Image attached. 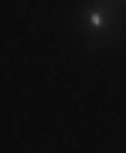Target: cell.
I'll use <instances>...</instances> for the list:
<instances>
[{
	"label": "cell",
	"instance_id": "cell-2",
	"mask_svg": "<svg viewBox=\"0 0 126 153\" xmlns=\"http://www.w3.org/2000/svg\"><path fill=\"white\" fill-rule=\"evenodd\" d=\"M116 4H119V7H123V10H126V0H116Z\"/></svg>",
	"mask_w": 126,
	"mask_h": 153
},
{
	"label": "cell",
	"instance_id": "cell-1",
	"mask_svg": "<svg viewBox=\"0 0 126 153\" xmlns=\"http://www.w3.org/2000/svg\"><path fill=\"white\" fill-rule=\"evenodd\" d=\"M75 27L85 48H116L126 27V10L116 0H85L75 14Z\"/></svg>",
	"mask_w": 126,
	"mask_h": 153
}]
</instances>
